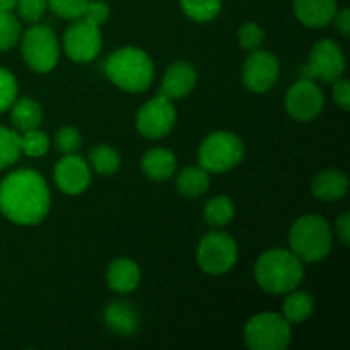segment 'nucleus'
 Listing matches in <instances>:
<instances>
[{
    "instance_id": "nucleus-1",
    "label": "nucleus",
    "mask_w": 350,
    "mask_h": 350,
    "mask_svg": "<svg viewBox=\"0 0 350 350\" xmlns=\"http://www.w3.org/2000/svg\"><path fill=\"white\" fill-rule=\"evenodd\" d=\"M50 211V188L34 170H17L0 183V212L19 226H36Z\"/></svg>"
},
{
    "instance_id": "nucleus-2",
    "label": "nucleus",
    "mask_w": 350,
    "mask_h": 350,
    "mask_svg": "<svg viewBox=\"0 0 350 350\" xmlns=\"http://www.w3.org/2000/svg\"><path fill=\"white\" fill-rule=\"evenodd\" d=\"M304 277L303 262L291 250L273 248L255 263V279L265 293L280 296L297 289Z\"/></svg>"
},
{
    "instance_id": "nucleus-3",
    "label": "nucleus",
    "mask_w": 350,
    "mask_h": 350,
    "mask_svg": "<svg viewBox=\"0 0 350 350\" xmlns=\"http://www.w3.org/2000/svg\"><path fill=\"white\" fill-rule=\"evenodd\" d=\"M109 81L126 92H144L154 81V64L149 55L137 46L113 51L105 62Z\"/></svg>"
},
{
    "instance_id": "nucleus-4",
    "label": "nucleus",
    "mask_w": 350,
    "mask_h": 350,
    "mask_svg": "<svg viewBox=\"0 0 350 350\" xmlns=\"http://www.w3.org/2000/svg\"><path fill=\"white\" fill-rule=\"evenodd\" d=\"M334 245V236L328 222L314 214L303 215L289 231L291 252L301 262L317 263L327 258Z\"/></svg>"
},
{
    "instance_id": "nucleus-5",
    "label": "nucleus",
    "mask_w": 350,
    "mask_h": 350,
    "mask_svg": "<svg viewBox=\"0 0 350 350\" xmlns=\"http://www.w3.org/2000/svg\"><path fill=\"white\" fill-rule=\"evenodd\" d=\"M245 157V144L236 133L217 132L208 133L198 147V163L205 171L214 174L228 173L234 170Z\"/></svg>"
},
{
    "instance_id": "nucleus-6",
    "label": "nucleus",
    "mask_w": 350,
    "mask_h": 350,
    "mask_svg": "<svg viewBox=\"0 0 350 350\" xmlns=\"http://www.w3.org/2000/svg\"><path fill=\"white\" fill-rule=\"evenodd\" d=\"M21 53L31 70L38 74L53 70L60 58L57 34L46 24H31L29 29L21 34Z\"/></svg>"
},
{
    "instance_id": "nucleus-7",
    "label": "nucleus",
    "mask_w": 350,
    "mask_h": 350,
    "mask_svg": "<svg viewBox=\"0 0 350 350\" xmlns=\"http://www.w3.org/2000/svg\"><path fill=\"white\" fill-rule=\"evenodd\" d=\"M245 342L252 350H284L291 342V323L279 313H260L245 327Z\"/></svg>"
},
{
    "instance_id": "nucleus-8",
    "label": "nucleus",
    "mask_w": 350,
    "mask_h": 350,
    "mask_svg": "<svg viewBox=\"0 0 350 350\" xmlns=\"http://www.w3.org/2000/svg\"><path fill=\"white\" fill-rule=\"evenodd\" d=\"M238 262V245L224 231H212L197 246V263L208 275H224Z\"/></svg>"
},
{
    "instance_id": "nucleus-9",
    "label": "nucleus",
    "mask_w": 350,
    "mask_h": 350,
    "mask_svg": "<svg viewBox=\"0 0 350 350\" xmlns=\"http://www.w3.org/2000/svg\"><path fill=\"white\" fill-rule=\"evenodd\" d=\"M345 72V57L340 44L332 40H320L313 46L310 62L301 68L299 77L306 81L335 82Z\"/></svg>"
},
{
    "instance_id": "nucleus-10",
    "label": "nucleus",
    "mask_w": 350,
    "mask_h": 350,
    "mask_svg": "<svg viewBox=\"0 0 350 350\" xmlns=\"http://www.w3.org/2000/svg\"><path fill=\"white\" fill-rule=\"evenodd\" d=\"M103 46L101 26L89 23L81 17L67 27L64 34V50L70 60L77 64H88L94 60Z\"/></svg>"
},
{
    "instance_id": "nucleus-11",
    "label": "nucleus",
    "mask_w": 350,
    "mask_h": 350,
    "mask_svg": "<svg viewBox=\"0 0 350 350\" xmlns=\"http://www.w3.org/2000/svg\"><path fill=\"white\" fill-rule=\"evenodd\" d=\"M135 123L139 133L146 139H163L176 123V108L171 99L157 94L139 109Z\"/></svg>"
},
{
    "instance_id": "nucleus-12",
    "label": "nucleus",
    "mask_w": 350,
    "mask_h": 350,
    "mask_svg": "<svg viewBox=\"0 0 350 350\" xmlns=\"http://www.w3.org/2000/svg\"><path fill=\"white\" fill-rule=\"evenodd\" d=\"M280 74V62L267 50L250 51L243 65V82L246 89L256 94H263L277 82Z\"/></svg>"
},
{
    "instance_id": "nucleus-13",
    "label": "nucleus",
    "mask_w": 350,
    "mask_h": 350,
    "mask_svg": "<svg viewBox=\"0 0 350 350\" xmlns=\"http://www.w3.org/2000/svg\"><path fill=\"white\" fill-rule=\"evenodd\" d=\"M325 106V96L314 81L299 79L286 94V109L297 122H311Z\"/></svg>"
},
{
    "instance_id": "nucleus-14",
    "label": "nucleus",
    "mask_w": 350,
    "mask_h": 350,
    "mask_svg": "<svg viewBox=\"0 0 350 350\" xmlns=\"http://www.w3.org/2000/svg\"><path fill=\"white\" fill-rule=\"evenodd\" d=\"M55 183L64 193L81 195L91 185V167L88 161L75 154H65L55 166Z\"/></svg>"
},
{
    "instance_id": "nucleus-15",
    "label": "nucleus",
    "mask_w": 350,
    "mask_h": 350,
    "mask_svg": "<svg viewBox=\"0 0 350 350\" xmlns=\"http://www.w3.org/2000/svg\"><path fill=\"white\" fill-rule=\"evenodd\" d=\"M197 84V70L188 62H174L167 67L161 84V96L167 99H181L190 94Z\"/></svg>"
},
{
    "instance_id": "nucleus-16",
    "label": "nucleus",
    "mask_w": 350,
    "mask_h": 350,
    "mask_svg": "<svg viewBox=\"0 0 350 350\" xmlns=\"http://www.w3.org/2000/svg\"><path fill=\"white\" fill-rule=\"evenodd\" d=\"M294 14L306 27L320 29L334 23L337 0H294Z\"/></svg>"
},
{
    "instance_id": "nucleus-17",
    "label": "nucleus",
    "mask_w": 350,
    "mask_h": 350,
    "mask_svg": "<svg viewBox=\"0 0 350 350\" xmlns=\"http://www.w3.org/2000/svg\"><path fill=\"white\" fill-rule=\"evenodd\" d=\"M142 273L139 265L130 258H116L106 270V282L113 293L129 294L139 287Z\"/></svg>"
},
{
    "instance_id": "nucleus-18",
    "label": "nucleus",
    "mask_w": 350,
    "mask_h": 350,
    "mask_svg": "<svg viewBox=\"0 0 350 350\" xmlns=\"http://www.w3.org/2000/svg\"><path fill=\"white\" fill-rule=\"evenodd\" d=\"M105 325L116 335L122 337H132L139 330V314L125 301H115L109 304L103 313Z\"/></svg>"
},
{
    "instance_id": "nucleus-19",
    "label": "nucleus",
    "mask_w": 350,
    "mask_h": 350,
    "mask_svg": "<svg viewBox=\"0 0 350 350\" xmlns=\"http://www.w3.org/2000/svg\"><path fill=\"white\" fill-rule=\"evenodd\" d=\"M311 191L318 200L337 202L349 191V178L340 170H325L314 176Z\"/></svg>"
},
{
    "instance_id": "nucleus-20",
    "label": "nucleus",
    "mask_w": 350,
    "mask_h": 350,
    "mask_svg": "<svg viewBox=\"0 0 350 350\" xmlns=\"http://www.w3.org/2000/svg\"><path fill=\"white\" fill-rule=\"evenodd\" d=\"M140 170L150 180L164 181L173 176L176 170V156L164 147H152L144 154Z\"/></svg>"
},
{
    "instance_id": "nucleus-21",
    "label": "nucleus",
    "mask_w": 350,
    "mask_h": 350,
    "mask_svg": "<svg viewBox=\"0 0 350 350\" xmlns=\"http://www.w3.org/2000/svg\"><path fill=\"white\" fill-rule=\"evenodd\" d=\"M10 120L19 132H29L40 129L43 111L33 98H21L10 106Z\"/></svg>"
},
{
    "instance_id": "nucleus-22",
    "label": "nucleus",
    "mask_w": 350,
    "mask_h": 350,
    "mask_svg": "<svg viewBox=\"0 0 350 350\" xmlns=\"http://www.w3.org/2000/svg\"><path fill=\"white\" fill-rule=\"evenodd\" d=\"M211 173L202 166H188L176 178V188L183 197L198 198L208 190Z\"/></svg>"
},
{
    "instance_id": "nucleus-23",
    "label": "nucleus",
    "mask_w": 350,
    "mask_h": 350,
    "mask_svg": "<svg viewBox=\"0 0 350 350\" xmlns=\"http://www.w3.org/2000/svg\"><path fill=\"white\" fill-rule=\"evenodd\" d=\"M313 313V297L303 291H291L282 304V317L293 323H303Z\"/></svg>"
},
{
    "instance_id": "nucleus-24",
    "label": "nucleus",
    "mask_w": 350,
    "mask_h": 350,
    "mask_svg": "<svg viewBox=\"0 0 350 350\" xmlns=\"http://www.w3.org/2000/svg\"><path fill=\"white\" fill-rule=\"evenodd\" d=\"M120 163H122L120 154L111 146L101 144V146H96L94 149L89 150V167H92L101 176H111L113 173H116Z\"/></svg>"
},
{
    "instance_id": "nucleus-25",
    "label": "nucleus",
    "mask_w": 350,
    "mask_h": 350,
    "mask_svg": "<svg viewBox=\"0 0 350 350\" xmlns=\"http://www.w3.org/2000/svg\"><path fill=\"white\" fill-rule=\"evenodd\" d=\"M234 205L226 195L211 198L204 208V217L211 228H224L234 217Z\"/></svg>"
},
{
    "instance_id": "nucleus-26",
    "label": "nucleus",
    "mask_w": 350,
    "mask_h": 350,
    "mask_svg": "<svg viewBox=\"0 0 350 350\" xmlns=\"http://www.w3.org/2000/svg\"><path fill=\"white\" fill-rule=\"evenodd\" d=\"M181 10L197 23L215 19L222 9V0H180Z\"/></svg>"
},
{
    "instance_id": "nucleus-27",
    "label": "nucleus",
    "mask_w": 350,
    "mask_h": 350,
    "mask_svg": "<svg viewBox=\"0 0 350 350\" xmlns=\"http://www.w3.org/2000/svg\"><path fill=\"white\" fill-rule=\"evenodd\" d=\"M21 154V133L0 126V170L12 166Z\"/></svg>"
},
{
    "instance_id": "nucleus-28",
    "label": "nucleus",
    "mask_w": 350,
    "mask_h": 350,
    "mask_svg": "<svg viewBox=\"0 0 350 350\" xmlns=\"http://www.w3.org/2000/svg\"><path fill=\"white\" fill-rule=\"evenodd\" d=\"M23 34L19 19L12 10H0V51H9L16 46Z\"/></svg>"
},
{
    "instance_id": "nucleus-29",
    "label": "nucleus",
    "mask_w": 350,
    "mask_h": 350,
    "mask_svg": "<svg viewBox=\"0 0 350 350\" xmlns=\"http://www.w3.org/2000/svg\"><path fill=\"white\" fill-rule=\"evenodd\" d=\"M50 149V139L40 129L23 132L21 135V150L29 157H41Z\"/></svg>"
},
{
    "instance_id": "nucleus-30",
    "label": "nucleus",
    "mask_w": 350,
    "mask_h": 350,
    "mask_svg": "<svg viewBox=\"0 0 350 350\" xmlns=\"http://www.w3.org/2000/svg\"><path fill=\"white\" fill-rule=\"evenodd\" d=\"M89 0H48V9L60 19H81Z\"/></svg>"
},
{
    "instance_id": "nucleus-31",
    "label": "nucleus",
    "mask_w": 350,
    "mask_h": 350,
    "mask_svg": "<svg viewBox=\"0 0 350 350\" xmlns=\"http://www.w3.org/2000/svg\"><path fill=\"white\" fill-rule=\"evenodd\" d=\"M17 14L27 24H34L44 16L48 10V0H16Z\"/></svg>"
},
{
    "instance_id": "nucleus-32",
    "label": "nucleus",
    "mask_w": 350,
    "mask_h": 350,
    "mask_svg": "<svg viewBox=\"0 0 350 350\" xmlns=\"http://www.w3.org/2000/svg\"><path fill=\"white\" fill-rule=\"evenodd\" d=\"M82 144V135L74 126H62L55 133V146L62 154H75Z\"/></svg>"
},
{
    "instance_id": "nucleus-33",
    "label": "nucleus",
    "mask_w": 350,
    "mask_h": 350,
    "mask_svg": "<svg viewBox=\"0 0 350 350\" xmlns=\"http://www.w3.org/2000/svg\"><path fill=\"white\" fill-rule=\"evenodd\" d=\"M17 99V81L12 72L0 67V113L7 111Z\"/></svg>"
},
{
    "instance_id": "nucleus-34",
    "label": "nucleus",
    "mask_w": 350,
    "mask_h": 350,
    "mask_svg": "<svg viewBox=\"0 0 350 350\" xmlns=\"http://www.w3.org/2000/svg\"><path fill=\"white\" fill-rule=\"evenodd\" d=\"M263 40H265V33H263V29L258 24L246 23L238 29V43L245 50H258L262 46Z\"/></svg>"
},
{
    "instance_id": "nucleus-35",
    "label": "nucleus",
    "mask_w": 350,
    "mask_h": 350,
    "mask_svg": "<svg viewBox=\"0 0 350 350\" xmlns=\"http://www.w3.org/2000/svg\"><path fill=\"white\" fill-rule=\"evenodd\" d=\"M82 17L88 19L89 23L96 24V26H103L109 17L108 3L103 2V0H89L88 7H85V12Z\"/></svg>"
},
{
    "instance_id": "nucleus-36",
    "label": "nucleus",
    "mask_w": 350,
    "mask_h": 350,
    "mask_svg": "<svg viewBox=\"0 0 350 350\" xmlns=\"http://www.w3.org/2000/svg\"><path fill=\"white\" fill-rule=\"evenodd\" d=\"M334 101L342 109H350V82L347 79H337L334 82Z\"/></svg>"
},
{
    "instance_id": "nucleus-37",
    "label": "nucleus",
    "mask_w": 350,
    "mask_h": 350,
    "mask_svg": "<svg viewBox=\"0 0 350 350\" xmlns=\"http://www.w3.org/2000/svg\"><path fill=\"white\" fill-rule=\"evenodd\" d=\"M335 231H337V238L340 239V243L344 246L349 245L350 239V214L349 212H344L340 217L335 222Z\"/></svg>"
},
{
    "instance_id": "nucleus-38",
    "label": "nucleus",
    "mask_w": 350,
    "mask_h": 350,
    "mask_svg": "<svg viewBox=\"0 0 350 350\" xmlns=\"http://www.w3.org/2000/svg\"><path fill=\"white\" fill-rule=\"evenodd\" d=\"M335 26L337 29L340 31V34L344 38H349L350 34V10L349 9H342L340 12H337L335 16Z\"/></svg>"
},
{
    "instance_id": "nucleus-39",
    "label": "nucleus",
    "mask_w": 350,
    "mask_h": 350,
    "mask_svg": "<svg viewBox=\"0 0 350 350\" xmlns=\"http://www.w3.org/2000/svg\"><path fill=\"white\" fill-rule=\"evenodd\" d=\"M16 7V0H0V10H12Z\"/></svg>"
}]
</instances>
